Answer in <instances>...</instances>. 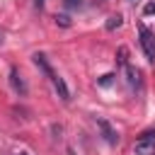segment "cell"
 <instances>
[{
	"instance_id": "cell-1",
	"label": "cell",
	"mask_w": 155,
	"mask_h": 155,
	"mask_svg": "<svg viewBox=\"0 0 155 155\" xmlns=\"http://www.w3.org/2000/svg\"><path fill=\"white\" fill-rule=\"evenodd\" d=\"M138 34H140V46L148 63H155V31H150L145 24H138Z\"/></svg>"
},
{
	"instance_id": "cell-2",
	"label": "cell",
	"mask_w": 155,
	"mask_h": 155,
	"mask_svg": "<svg viewBox=\"0 0 155 155\" xmlns=\"http://www.w3.org/2000/svg\"><path fill=\"white\" fill-rule=\"evenodd\" d=\"M97 128L102 131V138H104L109 145H116V143H119V133H116V128H114L107 119H97Z\"/></svg>"
},
{
	"instance_id": "cell-3",
	"label": "cell",
	"mask_w": 155,
	"mask_h": 155,
	"mask_svg": "<svg viewBox=\"0 0 155 155\" xmlns=\"http://www.w3.org/2000/svg\"><path fill=\"white\" fill-rule=\"evenodd\" d=\"M10 85L15 87V92H17V94H22V97L27 94V82H24V80H22V75L17 73V68H10Z\"/></svg>"
},
{
	"instance_id": "cell-4",
	"label": "cell",
	"mask_w": 155,
	"mask_h": 155,
	"mask_svg": "<svg viewBox=\"0 0 155 155\" xmlns=\"http://www.w3.org/2000/svg\"><path fill=\"white\" fill-rule=\"evenodd\" d=\"M136 155H155V140H148V138H138L136 145H133Z\"/></svg>"
},
{
	"instance_id": "cell-5",
	"label": "cell",
	"mask_w": 155,
	"mask_h": 155,
	"mask_svg": "<svg viewBox=\"0 0 155 155\" xmlns=\"http://www.w3.org/2000/svg\"><path fill=\"white\" fill-rule=\"evenodd\" d=\"M51 82H53V87H56V92H58V97H61L63 102H70V90H68V85H65V80H63L61 75H53V78H51Z\"/></svg>"
},
{
	"instance_id": "cell-6",
	"label": "cell",
	"mask_w": 155,
	"mask_h": 155,
	"mask_svg": "<svg viewBox=\"0 0 155 155\" xmlns=\"http://www.w3.org/2000/svg\"><path fill=\"white\" fill-rule=\"evenodd\" d=\"M31 58H34V63L39 65V70H41L46 78H53V75H56V73H53V68L48 65V61H46V56H44V53H34Z\"/></svg>"
},
{
	"instance_id": "cell-7",
	"label": "cell",
	"mask_w": 155,
	"mask_h": 155,
	"mask_svg": "<svg viewBox=\"0 0 155 155\" xmlns=\"http://www.w3.org/2000/svg\"><path fill=\"white\" fill-rule=\"evenodd\" d=\"M126 80H128L131 87H138V85H140V73H138V68L126 65Z\"/></svg>"
},
{
	"instance_id": "cell-8",
	"label": "cell",
	"mask_w": 155,
	"mask_h": 155,
	"mask_svg": "<svg viewBox=\"0 0 155 155\" xmlns=\"http://www.w3.org/2000/svg\"><path fill=\"white\" fill-rule=\"evenodd\" d=\"M121 22H124V17H121V15H111V17L107 19V31L119 29V27H121Z\"/></svg>"
},
{
	"instance_id": "cell-9",
	"label": "cell",
	"mask_w": 155,
	"mask_h": 155,
	"mask_svg": "<svg viewBox=\"0 0 155 155\" xmlns=\"http://www.w3.org/2000/svg\"><path fill=\"white\" fill-rule=\"evenodd\" d=\"M116 63L124 65V68L128 65V48H126V46H119V51H116Z\"/></svg>"
},
{
	"instance_id": "cell-10",
	"label": "cell",
	"mask_w": 155,
	"mask_h": 155,
	"mask_svg": "<svg viewBox=\"0 0 155 155\" xmlns=\"http://www.w3.org/2000/svg\"><path fill=\"white\" fill-rule=\"evenodd\" d=\"M114 78H116L114 73H107V75H102V78L97 80V85H99V87H109V85L114 82Z\"/></svg>"
},
{
	"instance_id": "cell-11",
	"label": "cell",
	"mask_w": 155,
	"mask_h": 155,
	"mask_svg": "<svg viewBox=\"0 0 155 155\" xmlns=\"http://www.w3.org/2000/svg\"><path fill=\"white\" fill-rule=\"evenodd\" d=\"M63 5H65L68 10H80V7L85 5V0H63Z\"/></svg>"
},
{
	"instance_id": "cell-12",
	"label": "cell",
	"mask_w": 155,
	"mask_h": 155,
	"mask_svg": "<svg viewBox=\"0 0 155 155\" xmlns=\"http://www.w3.org/2000/svg\"><path fill=\"white\" fill-rule=\"evenodd\" d=\"M53 19H56V24H61V27H70V17H68V15H56Z\"/></svg>"
},
{
	"instance_id": "cell-13",
	"label": "cell",
	"mask_w": 155,
	"mask_h": 155,
	"mask_svg": "<svg viewBox=\"0 0 155 155\" xmlns=\"http://www.w3.org/2000/svg\"><path fill=\"white\" fill-rule=\"evenodd\" d=\"M143 15H155V2H148L143 7Z\"/></svg>"
},
{
	"instance_id": "cell-14",
	"label": "cell",
	"mask_w": 155,
	"mask_h": 155,
	"mask_svg": "<svg viewBox=\"0 0 155 155\" xmlns=\"http://www.w3.org/2000/svg\"><path fill=\"white\" fill-rule=\"evenodd\" d=\"M51 131H53V136H56V138H61V133H63V126H56V124H53V126H51Z\"/></svg>"
},
{
	"instance_id": "cell-15",
	"label": "cell",
	"mask_w": 155,
	"mask_h": 155,
	"mask_svg": "<svg viewBox=\"0 0 155 155\" xmlns=\"http://www.w3.org/2000/svg\"><path fill=\"white\" fill-rule=\"evenodd\" d=\"M34 7L36 10H44V0H34Z\"/></svg>"
},
{
	"instance_id": "cell-16",
	"label": "cell",
	"mask_w": 155,
	"mask_h": 155,
	"mask_svg": "<svg viewBox=\"0 0 155 155\" xmlns=\"http://www.w3.org/2000/svg\"><path fill=\"white\" fill-rule=\"evenodd\" d=\"M17 155H27V153H17Z\"/></svg>"
},
{
	"instance_id": "cell-17",
	"label": "cell",
	"mask_w": 155,
	"mask_h": 155,
	"mask_svg": "<svg viewBox=\"0 0 155 155\" xmlns=\"http://www.w3.org/2000/svg\"><path fill=\"white\" fill-rule=\"evenodd\" d=\"M128 2H136V0H128Z\"/></svg>"
},
{
	"instance_id": "cell-18",
	"label": "cell",
	"mask_w": 155,
	"mask_h": 155,
	"mask_svg": "<svg viewBox=\"0 0 155 155\" xmlns=\"http://www.w3.org/2000/svg\"><path fill=\"white\" fill-rule=\"evenodd\" d=\"M99 2H104V0H99Z\"/></svg>"
}]
</instances>
